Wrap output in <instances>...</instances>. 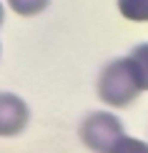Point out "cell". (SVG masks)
<instances>
[{
    "instance_id": "52a82bcc",
    "label": "cell",
    "mask_w": 148,
    "mask_h": 153,
    "mask_svg": "<svg viewBox=\"0 0 148 153\" xmlns=\"http://www.w3.org/2000/svg\"><path fill=\"white\" fill-rule=\"evenodd\" d=\"M133 58H136L138 68H141V75H143V85L148 91V43H143V45H138L136 50H133Z\"/></svg>"
},
{
    "instance_id": "6da1fadb",
    "label": "cell",
    "mask_w": 148,
    "mask_h": 153,
    "mask_svg": "<svg viewBox=\"0 0 148 153\" xmlns=\"http://www.w3.org/2000/svg\"><path fill=\"white\" fill-rule=\"evenodd\" d=\"M146 91L143 85V75H141V68L136 58H120L113 60L106 71L100 73L98 80V95L103 103L113 105V108H123L131 100L138 98V93Z\"/></svg>"
},
{
    "instance_id": "277c9868",
    "label": "cell",
    "mask_w": 148,
    "mask_h": 153,
    "mask_svg": "<svg viewBox=\"0 0 148 153\" xmlns=\"http://www.w3.org/2000/svg\"><path fill=\"white\" fill-rule=\"evenodd\" d=\"M118 10L128 20L136 23L148 20V0H118Z\"/></svg>"
},
{
    "instance_id": "3957f363",
    "label": "cell",
    "mask_w": 148,
    "mask_h": 153,
    "mask_svg": "<svg viewBox=\"0 0 148 153\" xmlns=\"http://www.w3.org/2000/svg\"><path fill=\"white\" fill-rule=\"evenodd\" d=\"M28 105L13 93H0V136H18L28 126Z\"/></svg>"
},
{
    "instance_id": "7a4b0ae2",
    "label": "cell",
    "mask_w": 148,
    "mask_h": 153,
    "mask_svg": "<svg viewBox=\"0 0 148 153\" xmlns=\"http://www.w3.org/2000/svg\"><path fill=\"white\" fill-rule=\"evenodd\" d=\"M123 138V123L113 113H91L80 126V141L95 153H108Z\"/></svg>"
},
{
    "instance_id": "ba28073f",
    "label": "cell",
    "mask_w": 148,
    "mask_h": 153,
    "mask_svg": "<svg viewBox=\"0 0 148 153\" xmlns=\"http://www.w3.org/2000/svg\"><path fill=\"white\" fill-rule=\"evenodd\" d=\"M0 23H3V8H0Z\"/></svg>"
},
{
    "instance_id": "8992f818",
    "label": "cell",
    "mask_w": 148,
    "mask_h": 153,
    "mask_svg": "<svg viewBox=\"0 0 148 153\" xmlns=\"http://www.w3.org/2000/svg\"><path fill=\"white\" fill-rule=\"evenodd\" d=\"M108 153H148V143H143V141H136V138H128V136H123L118 143L113 146Z\"/></svg>"
},
{
    "instance_id": "5b68a950",
    "label": "cell",
    "mask_w": 148,
    "mask_h": 153,
    "mask_svg": "<svg viewBox=\"0 0 148 153\" xmlns=\"http://www.w3.org/2000/svg\"><path fill=\"white\" fill-rule=\"evenodd\" d=\"M10 8L15 13H20V15H35V13L45 10V5L50 0H8Z\"/></svg>"
}]
</instances>
